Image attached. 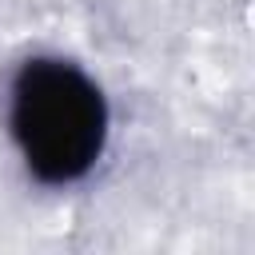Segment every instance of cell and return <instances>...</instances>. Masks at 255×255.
I'll list each match as a JSON object with an SVG mask.
<instances>
[{
  "label": "cell",
  "instance_id": "cell-1",
  "mask_svg": "<svg viewBox=\"0 0 255 255\" xmlns=\"http://www.w3.org/2000/svg\"><path fill=\"white\" fill-rule=\"evenodd\" d=\"M8 139L40 187L84 183L108 151L112 108L88 68L68 56H28L4 96Z\"/></svg>",
  "mask_w": 255,
  "mask_h": 255
}]
</instances>
